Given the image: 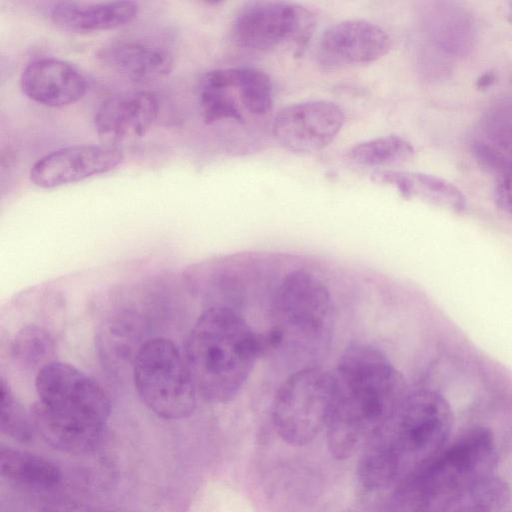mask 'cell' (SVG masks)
Wrapping results in <instances>:
<instances>
[{
  "instance_id": "484cf974",
  "label": "cell",
  "mask_w": 512,
  "mask_h": 512,
  "mask_svg": "<svg viewBox=\"0 0 512 512\" xmlns=\"http://www.w3.org/2000/svg\"><path fill=\"white\" fill-rule=\"evenodd\" d=\"M13 355L28 367L39 366L51 362L48 358L53 353V342L48 333L41 328L29 326L22 329L13 344Z\"/></svg>"
},
{
  "instance_id": "ba28073f",
  "label": "cell",
  "mask_w": 512,
  "mask_h": 512,
  "mask_svg": "<svg viewBox=\"0 0 512 512\" xmlns=\"http://www.w3.org/2000/svg\"><path fill=\"white\" fill-rule=\"evenodd\" d=\"M393 424L394 436L391 441L399 452L402 464L408 466L409 475L449 444L454 417L452 408L441 394L419 389L408 392Z\"/></svg>"
},
{
  "instance_id": "f546056e",
  "label": "cell",
  "mask_w": 512,
  "mask_h": 512,
  "mask_svg": "<svg viewBox=\"0 0 512 512\" xmlns=\"http://www.w3.org/2000/svg\"><path fill=\"white\" fill-rule=\"evenodd\" d=\"M496 81V75L493 71L488 70L482 73L477 79H476V88L479 91H486L488 90Z\"/></svg>"
},
{
  "instance_id": "8fae6325",
  "label": "cell",
  "mask_w": 512,
  "mask_h": 512,
  "mask_svg": "<svg viewBox=\"0 0 512 512\" xmlns=\"http://www.w3.org/2000/svg\"><path fill=\"white\" fill-rule=\"evenodd\" d=\"M344 122V112L336 103L311 100L279 110L271 131L283 148L296 153H314L334 141Z\"/></svg>"
},
{
  "instance_id": "3957f363",
  "label": "cell",
  "mask_w": 512,
  "mask_h": 512,
  "mask_svg": "<svg viewBox=\"0 0 512 512\" xmlns=\"http://www.w3.org/2000/svg\"><path fill=\"white\" fill-rule=\"evenodd\" d=\"M498 453L491 430H466L437 456L405 476L395 490L391 512H442L480 480L493 475Z\"/></svg>"
},
{
  "instance_id": "603a6c76",
  "label": "cell",
  "mask_w": 512,
  "mask_h": 512,
  "mask_svg": "<svg viewBox=\"0 0 512 512\" xmlns=\"http://www.w3.org/2000/svg\"><path fill=\"white\" fill-rule=\"evenodd\" d=\"M401 467L399 452L390 440L366 450L358 463V479L366 489H379L394 480Z\"/></svg>"
},
{
  "instance_id": "cb8c5ba5",
  "label": "cell",
  "mask_w": 512,
  "mask_h": 512,
  "mask_svg": "<svg viewBox=\"0 0 512 512\" xmlns=\"http://www.w3.org/2000/svg\"><path fill=\"white\" fill-rule=\"evenodd\" d=\"M414 155L412 144L397 135L370 139L353 146L348 156L363 166H388L401 164Z\"/></svg>"
},
{
  "instance_id": "ffe728a7",
  "label": "cell",
  "mask_w": 512,
  "mask_h": 512,
  "mask_svg": "<svg viewBox=\"0 0 512 512\" xmlns=\"http://www.w3.org/2000/svg\"><path fill=\"white\" fill-rule=\"evenodd\" d=\"M427 30L432 43L451 56L468 54L476 41L471 15L455 2H433L428 12Z\"/></svg>"
},
{
  "instance_id": "4316f807",
  "label": "cell",
  "mask_w": 512,
  "mask_h": 512,
  "mask_svg": "<svg viewBox=\"0 0 512 512\" xmlns=\"http://www.w3.org/2000/svg\"><path fill=\"white\" fill-rule=\"evenodd\" d=\"M473 155L479 166L498 177L512 170V159L492 143L475 142Z\"/></svg>"
},
{
  "instance_id": "d6986e66",
  "label": "cell",
  "mask_w": 512,
  "mask_h": 512,
  "mask_svg": "<svg viewBox=\"0 0 512 512\" xmlns=\"http://www.w3.org/2000/svg\"><path fill=\"white\" fill-rule=\"evenodd\" d=\"M36 432L52 447L70 454L93 451L101 442L105 425L57 415L38 401L30 409Z\"/></svg>"
},
{
  "instance_id": "7c38bea8",
  "label": "cell",
  "mask_w": 512,
  "mask_h": 512,
  "mask_svg": "<svg viewBox=\"0 0 512 512\" xmlns=\"http://www.w3.org/2000/svg\"><path fill=\"white\" fill-rule=\"evenodd\" d=\"M390 47V36L381 26L350 19L325 30L317 45V59L326 68L364 65L385 56Z\"/></svg>"
},
{
  "instance_id": "83f0119b",
  "label": "cell",
  "mask_w": 512,
  "mask_h": 512,
  "mask_svg": "<svg viewBox=\"0 0 512 512\" xmlns=\"http://www.w3.org/2000/svg\"><path fill=\"white\" fill-rule=\"evenodd\" d=\"M486 130L491 143L508 156H512V125L493 119L487 124Z\"/></svg>"
},
{
  "instance_id": "277c9868",
  "label": "cell",
  "mask_w": 512,
  "mask_h": 512,
  "mask_svg": "<svg viewBox=\"0 0 512 512\" xmlns=\"http://www.w3.org/2000/svg\"><path fill=\"white\" fill-rule=\"evenodd\" d=\"M332 310L320 277L306 270L288 273L274 293L271 325L263 332L268 352L308 358L329 340Z\"/></svg>"
},
{
  "instance_id": "6da1fadb",
  "label": "cell",
  "mask_w": 512,
  "mask_h": 512,
  "mask_svg": "<svg viewBox=\"0 0 512 512\" xmlns=\"http://www.w3.org/2000/svg\"><path fill=\"white\" fill-rule=\"evenodd\" d=\"M336 391L326 426L331 455L351 457L368 433L394 421L408 392L402 373L370 343H351L338 360Z\"/></svg>"
},
{
  "instance_id": "9c48e42d",
  "label": "cell",
  "mask_w": 512,
  "mask_h": 512,
  "mask_svg": "<svg viewBox=\"0 0 512 512\" xmlns=\"http://www.w3.org/2000/svg\"><path fill=\"white\" fill-rule=\"evenodd\" d=\"M314 25V15L295 3L252 1L236 14L231 35L237 46L254 51H271L290 44L301 49Z\"/></svg>"
},
{
  "instance_id": "4dcf8cb0",
  "label": "cell",
  "mask_w": 512,
  "mask_h": 512,
  "mask_svg": "<svg viewBox=\"0 0 512 512\" xmlns=\"http://www.w3.org/2000/svg\"><path fill=\"white\" fill-rule=\"evenodd\" d=\"M507 14L508 18L512 22V1L508 3Z\"/></svg>"
},
{
  "instance_id": "f1b7e54d",
  "label": "cell",
  "mask_w": 512,
  "mask_h": 512,
  "mask_svg": "<svg viewBox=\"0 0 512 512\" xmlns=\"http://www.w3.org/2000/svg\"><path fill=\"white\" fill-rule=\"evenodd\" d=\"M494 198L497 206L512 216V170L497 178Z\"/></svg>"
},
{
  "instance_id": "e0dca14e",
  "label": "cell",
  "mask_w": 512,
  "mask_h": 512,
  "mask_svg": "<svg viewBox=\"0 0 512 512\" xmlns=\"http://www.w3.org/2000/svg\"><path fill=\"white\" fill-rule=\"evenodd\" d=\"M134 1L85 3L61 1L50 10V19L58 28L74 33L116 29L131 23L138 15Z\"/></svg>"
},
{
  "instance_id": "5bb4252c",
  "label": "cell",
  "mask_w": 512,
  "mask_h": 512,
  "mask_svg": "<svg viewBox=\"0 0 512 512\" xmlns=\"http://www.w3.org/2000/svg\"><path fill=\"white\" fill-rule=\"evenodd\" d=\"M159 103L148 91L112 96L98 107L94 116L96 132L104 145L143 137L158 116Z\"/></svg>"
},
{
  "instance_id": "d4e9b609",
  "label": "cell",
  "mask_w": 512,
  "mask_h": 512,
  "mask_svg": "<svg viewBox=\"0 0 512 512\" xmlns=\"http://www.w3.org/2000/svg\"><path fill=\"white\" fill-rule=\"evenodd\" d=\"M0 427L11 438L27 443L36 432L30 411L17 401L8 384L2 379L0 389Z\"/></svg>"
},
{
  "instance_id": "44dd1931",
  "label": "cell",
  "mask_w": 512,
  "mask_h": 512,
  "mask_svg": "<svg viewBox=\"0 0 512 512\" xmlns=\"http://www.w3.org/2000/svg\"><path fill=\"white\" fill-rule=\"evenodd\" d=\"M0 473L14 484L34 489H51L62 481V472L52 461L10 447L0 449Z\"/></svg>"
},
{
  "instance_id": "ac0fdd59",
  "label": "cell",
  "mask_w": 512,
  "mask_h": 512,
  "mask_svg": "<svg viewBox=\"0 0 512 512\" xmlns=\"http://www.w3.org/2000/svg\"><path fill=\"white\" fill-rule=\"evenodd\" d=\"M374 182L395 188L405 199H420L453 213L466 209V197L450 181L431 174L384 170L372 175Z\"/></svg>"
},
{
  "instance_id": "5b68a950",
  "label": "cell",
  "mask_w": 512,
  "mask_h": 512,
  "mask_svg": "<svg viewBox=\"0 0 512 512\" xmlns=\"http://www.w3.org/2000/svg\"><path fill=\"white\" fill-rule=\"evenodd\" d=\"M183 356L170 339L157 337L145 341L135 357V390L142 403L160 418H186L196 408L198 394Z\"/></svg>"
},
{
  "instance_id": "30bf717a",
  "label": "cell",
  "mask_w": 512,
  "mask_h": 512,
  "mask_svg": "<svg viewBox=\"0 0 512 512\" xmlns=\"http://www.w3.org/2000/svg\"><path fill=\"white\" fill-rule=\"evenodd\" d=\"M38 402L63 417L106 425L111 402L102 386L75 366L51 361L35 378Z\"/></svg>"
},
{
  "instance_id": "7a4b0ae2",
  "label": "cell",
  "mask_w": 512,
  "mask_h": 512,
  "mask_svg": "<svg viewBox=\"0 0 512 512\" xmlns=\"http://www.w3.org/2000/svg\"><path fill=\"white\" fill-rule=\"evenodd\" d=\"M264 355L261 333L223 304L208 307L190 329L184 357L197 394L209 403L233 401Z\"/></svg>"
},
{
  "instance_id": "4fadbf2b",
  "label": "cell",
  "mask_w": 512,
  "mask_h": 512,
  "mask_svg": "<svg viewBox=\"0 0 512 512\" xmlns=\"http://www.w3.org/2000/svg\"><path fill=\"white\" fill-rule=\"evenodd\" d=\"M118 147L73 145L54 150L31 167V182L40 188H55L113 170L123 161Z\"/></svg>"
},
{
  "instance_id": "7402d4cb",
  "label": "cell",
  "mask_w": 512,
  "mask_h": 512,
  "mask_svg": "<svg viewBox=\"0 0 512 512\" xmlns=\"http://www.w3.org/2000/svg\"><path fill=\"white\" fill-rule=\"evenodd\" d=\"M511 496L510 485L493 474L468 488L442 512H503Z\"/></svg>"
},
{
  "instance_id": "8992f818",
  "label": "cell",
  "mask_w": 512,
  "mask_h": 512,
  "mask_svg": "<svg viewBox=\"0 0 512 512\" xmlns=\"http://www.w3.org/2000/svg\"><path fill=\"white\" fill-rule=\"evenodd\" d=\"M335 391V373L320 367L291 373L277 388L271 405L279 437L293 446L312 442L327 426Z\"/></svg>"
},
{
  "instance_id": "9a60e30c",
  "label": "cell",
  "mask_w": 512,
  "mask_h": 512,
  "mask_svg": "<svg viewBox=\"0 0 512 512\" xmlns=\"http://www.w3.org/2000/svg\"><path fill=\"white\" fill-rule=\"evenodd\" d=\"M20 84L30 100L54 108L76 103L87 91L84 75L72 64L53 57L38 58L27 64Z\"/></svg>"
},
{
  "instance_id": "52a82bcc",
  "label": "cell",
  "mask_w": 512,
  "mask_h": 512,
  "mask_svg": "<svg viewBox=\"0 0 512 512\" xmlns=\"http://www.w3.org/2000/svg\"><path fill=\"white\" fill-rule=\"evenodd\" d=\"M198 100L206 124L246 125L271 113L273 83L268 74L254 67L215 69L201 77Z\"/></svg>"
},
{
  "instance_id": "2e32d148",
  "label": "cell",
  "mask_w": 512,
  "mask_h": 512,
  "mask_svg": "<svg viewBox=\"0 0 512 512\" xmlns=\"http://www.w3.org/2000/svg\"><path fill=\"white\" fill-rule=\"evenodd\" d=\"M107 69L135 82H152L173 70L169 49L148 41L119 38L104 44L96 54Z\"/></svg>"
}]
</instances>
